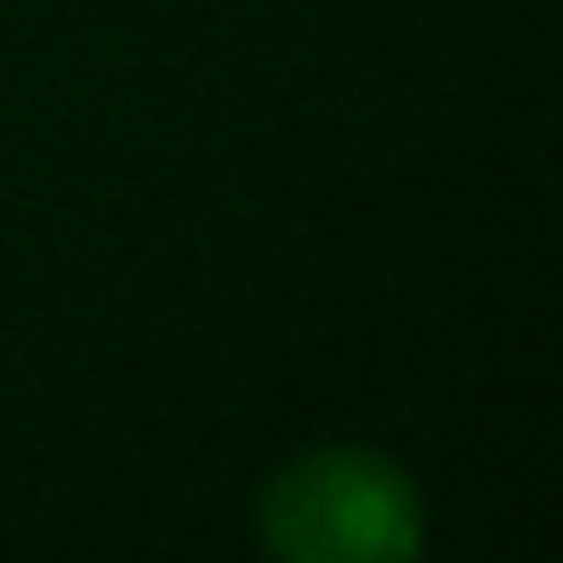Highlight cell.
Wrapping results in <instances>:
<instances>
[{
    "label": "cell",
    "mask_w": 563,
    "mask_h": 563,
    "mask_svg": "<svg viewBox=\"0 0 563 563\" xmlns=\"http://www.w3.org/2000/svg\"><path fill=\"white\" fill-rule=\"evenodd\" d=\"M258 537L286 563H405L424 550V497L372 444H319L258 490Z\"/></svg>",
    "instance_id": "cell-1"
}]
</instances>
